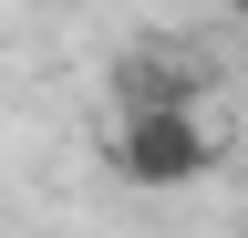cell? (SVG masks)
I'll list each match as a JSON object with an SVG mask.
<instances>
[{"label": "cell", "instance_id": "obj_3", "mask_svg": "<svg viewBox=\"0 0 248 238\" xmlns=\"http://www.w3.org/2000/svg\"><path fill=\"white\" fill-rule=\"evenodd\" d=\"M228 11H238V21H248V0H228Z\"/></svg>", "mask_w": 248, "mask_h": 238}, {"label": "cell", "instance_id": "obj_1", "mask_svg": "<svg viewBox=\"0 0 248 238\" xmlns=\"http://www.w3.org/2000/svg\"><path fill=\"white\" fill-rule=\"evenodd\" d=\"M217 156H228V135L207 125V104H145V114H114V135H104V166H114L135 197L207 187Z\"/></svg>", "mask_w": 248, "mask_h": 238}, {"label": "cell", "instance_id": "obj_2", "mask_svg": "<svg viewBox=\"0 0 248 238\" xmlns=\"http://www.w3.org/2000/svg\"><path fill=\"white\" fill-rule=\"evenodd\" d=\"M207 83H217V63H207L186 32H145V42L114 52V114H145V104H207Z\"/></svg>", "mask_w": 248, "mask_h": 238}]
</instances>
